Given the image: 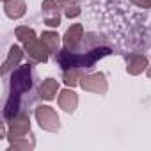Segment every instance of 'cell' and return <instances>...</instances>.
<instances>
[{"label": "cell", "mask_w": 151, "mask_h": 151, "mask_svg": "<svg viewBox=\"0 0 151 151\" xmlns=\"http://www.w3.org/2000/svg\"><path fill=\"white\" fill-rule=\"evenodd\" d=\"M34 80L36 71L32 62L18 66L11 71L7 80V98L4 105V121H11L20 112H25L29 105L34 103Z\"/></svg>", "instance_id": "6da1fadb"}, {"label": "cell", "mask_w": 151, "mask_h": 151, "mask_svg": "<svg viewBox=\"0 0 151 151\" xmlns=\"http://www.w3.org/2000/svg\"><path fill=\"white\" fill-rule=\"evenodd\" d=\"M112 50L109 46H94L87 52H71L68 48H62L55 53V62L60 66V69H69V68H82V69H91L101 57L110 55Z\"/></svg>", "instance_id": "7a4b0ae2"}, {"label": "cell", "mask_w": 151, "mask_h": 151, "mask_svg": "<svg viewBox=\"0 0 151 151\" xmlns=\"http://www.w3.org/2000/svg\"><path fill=\"white\" fill-rule=\"evenodd\" d=\"M34 116H36V121L39 123V126L45 130V132H59L60 128V121H59V116L57 112L48 107V105H39L36 107L34 110Z\"/></svg>", "instance_id": "3957f363"}, {"label": "cell", "mask_w": 151, "mask_h": 151, "mask_svg": "<svg viewBox=\"0 0 151 151\" xmlns=\"http://www.w3.org/2000/svg\"><path fill=\"white\" fill-rule=\"evenodd\" d=\"M6 124H7V139H16V137H23L30 133V116L27 110L20 112Z\"/></svg>", "instance_id": "277c9868"}, {"label": "cell", "mask_w": 151, "mask_h": 151, "mask_svg": "<svg viewBox=\"0 0 151 151\" xmlns=\"http://www.w3.org/2000/svg\"><path fill=\"white\" fill-rule=\"evenodd\" d=\"M80 87L84 91H89V93H94V94H105L109 91V84H107L105 73L84 75V77L80 78Z\"/></svg>", "instance_id": "5b68a950"}, {"label": "cell", "mask_w": 151, "mask_h": 151, "mask_svg": "<svg viewBox=\"0 0 151 151\" xmlns=\"http://www.w3.org/2000/svg\"><path fill=\"white\" fill-rule=\"evenodd\" d=\"M23 46H25V53L29 55V60L32 64H45V62H48L50 52L45 46V43L41 41V37L39 39L37 37H32L30 41L23 43Z\"/></svg>", "instance_id": "8992f818"}, {"label": "cell", "mask_w": 151, "mask_h": 151, "mask_svg": "<svg viewBox=\"0 0 151 151\" xmlns=\"http://www.w3.org/2000/svg\"><path fill=\"white\" fill-rule=\"evenodd\" d=\"M82 41H84V27H82L80 23H73V25L66 30V34L62 36L64 48H68V50H71V52H77V50L80 48Z\"/></svg>", "instance_id": "52a82bcc"}, {"label": "cell", "mask_w": 151, "mask_h": 151, "mask_svg": "<svg viewBox=\"0 0 151 151\" xmlns=\"http://www.w3.org/2000/svg\"><path fill=\"white\" fill-rule=\"evenodd\" d=\"M43 9V18L48 27H59L60 25V6L57 0H43L41 4Z\"/></svg>", "instance_id": "ba28073f"}, {"label": "cell", "mask_w": 151, "mask_h": 151, "mask_svg": "<svg viewBox=\"0 0 151 151\" xmlns=\"http://www.w3.org/2000/svg\"><path fill=\"white\" fill-rule=\"evenodd\" d=\"M57 101H59V107H60L64 112L73 114L75 110H77V107H78V94L75 93L73 89L68 87V89H64V91L59 93Z\"/></svg>", "instance_id": "9c48e42d"}, {"label": "cell", "mask_w": 151, "mask_h": 151, "mask_svg": "<svg viewBox=\"0 0 151 151\" xmlns=\"http://www.w3.org/2000/svg\"><path fill=\"white\" fill-rule=\"evenodd\" d=\"M23 55H25V50H22L18 45H13V46L9 48L7 59H6V60H4V64H2V75H4V77H7L9 71L16 69V66L22 62Z\"/></svg>", "instance_id": "30bf717a"}, {"label": "cell", "mask_w": 151, "mask_h": 151, "mask_svg": "<svg viewBox=\"0 0 151 151\" xmlns=\"http://www.w3.org/2000/svg\"><path fill=\"white\" fill-rule=\"evenodd\" d=\"M147 57L142 55V53H130L126 57V71L128 75H133V77H137V75H140L142 71L147 69Z\"/></svg>", "instance_id": "8fae6325"}, {"label": "cell", "mask_w": 151, "mask_h": 151, "mask_svg": "<svg viewBox=\"0 0 151 151\" xmlns=\"http://www.w3.org/2000/svg\"><path fill=\"white\" fill-rule=\"evenodd\" d=\"M4 13L13 20H20L27 13L25 0H7V2H4Z\"/></svg>", "instance_id": "7c38bea8"}, {"label": "cell", "mask_w": 151, "mask_h": 151, "mask_svg": "<svg viewBox=\"0 0 151 151\" xmlns=\"http://www.w3.org/2000/svg\"><path fill=\"white\" fill-rule=\"evenodd\" d=\"M9 149H14V151H30L34 149L36 146V139H34V133H27L23 137H16V139H9Z\"/></svg>", "instance_id": "4fadbf2b"}, {"label": "cell", "mask_w": 151, "mask_h": 151, "mask_svg": "<svg viewBox=\"0 0 151 151\" xmlns=\"http://www.w3.org/2000/svg\"><path fill=\"white\" fill-rule=\"evenodd\" d=\"M57 91H59V82L55 78H46L39 86V98L45 100V101H52L55 98Z\"/></svg>", "instance_id": "5bb4252c"}, {"label": "cell", "mask_w": 151, "mask_h": 151, "mask_svg": "<svg viewBox=\"0 0 151 151\" xmlns=\"http://www.w3.org/2000/svg\"><path fill=\"white\" fill-rule=\"evenodd\" d=\"M86 75V69L82 68H69L62 71V82L68 87H75L77 84H80V78Z\"/></svg>", "instance_id": "9a60e30c"}, {"label": "cell", "mask_w": 151, "mask_h": 151, "mask_svg": "<svg viewBox=\"0 0 151 151\" xmlns=\"http://www.w3.org/2000/svg\"><path fill=\"white\" fill-rule=\"evenodd\" d=\"M57 2H59V6H60V9H62L66 18L71 20V18L80 16L82 9H80V2H78V0H57Z\"/></svg>", "instance_id": "2e32d148"}, {"label": "cell", "mask_w": 151, "mask_h": 151, "mask_svg": "<svg viewBox=\"0 0 151 151\" xmlns=\"http://www.w3.org/2000/svg\"><path fill=\"white\" fill-rule=\"evenodd\" d=\"M41 41L45 43V46L48 48L50 53H57L60 50V36L53 30H46L41 34Z\"/></svg>", "instance_id": "e0dca14e"}, {"label": "cell", "mask_w": 151, "mask_h": 151, "mask_svg": "<svg viewBox=\"0 0 151 151\" xmlns=\"http://www.w3.org/2000/svg\"><path fill=\"white\" fill-rule=\"evenodd\" d=\"M130 2L137 7H142V9H151V0H130Z\"/></svg>", "instance_id": "ac0fdd59"}, {"label": "cell", "mask_w": 151, "mask_h": 151, "mask_svg": "<svg viewBox=\"0 0 151 151\" xmlns=\"http://www.w3.org/2000/svg\"><path fill=\"white\" fill-rule=\"evenodd\" d=\"M146 71H147V77H149V80H151V66H147V69H146Z\"/></svg>", "instance_id": "d6986e66"}, {"label": "cell", "mask_w": 151, "mask_h": 151, "mask_svg": "<svg viewBox=\"0 0 151 151\" xmlns=\"http://www.w3.org/2000/svg\"><path fill=\"white\" fill-rule=\"evenodd\" d=\"M4 2H7V0H4Z\"/></svg>", "instance_id": "ffe728a7"}]
</instances>
